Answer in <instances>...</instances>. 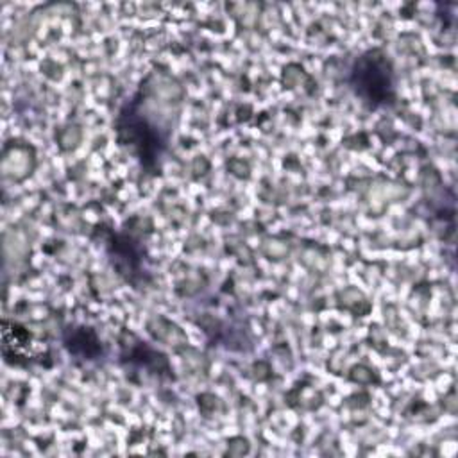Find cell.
<instances>
[{
  "label": "cell",
  "instance_id": "obj_1",
  "mask_svg": "<svg viewBox=\"0 0 458 458\" xmlns=\"http://www.w3.org/2000/svg\"><path fill=\"white\" fill-rule=\"evenodd\" d=\"M352 84L356 93L372 106L392 98V66L386 55L379 50L361 55L352 70Z\"/></svg>",
  "mask_w": 458,
  "mask_h": 458
}]
</instances>
